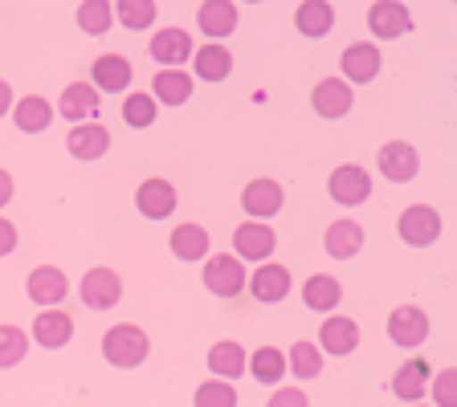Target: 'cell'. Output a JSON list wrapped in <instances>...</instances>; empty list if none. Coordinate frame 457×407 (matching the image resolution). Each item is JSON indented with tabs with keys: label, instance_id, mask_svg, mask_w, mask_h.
<instances>
[{
	"label": "cell",
	"instance_id": "obj_1",
	"mask_svg": "<svg viewBox=\"0 0 457 407\" xmlns=\"http://www.w3.org/2000/svg\"><path fill=\"white\" fill-rule=\"evenodd\" d=\"M147 354H152V338H147L143 326L119 322L103 334V359L111 362V367L131 370V367H139V362H147Z\"/></svg>",
	"mask_w": 457,
	"mask_h": 407
},
{
	"label": "cell",
	"instance_id": "obj_2",
	"mask_svg": "<svg viewBox=\"0 0 457 407\" xmlns=\"http://www.w3.org/2000/svg\"><path fill=\"white\" fill-rule=\"evenodd\" d=\"M441 212L437 208H428V204H409V208L400 212V220H396V232H400V240L409 248H428V245H437V237H441Z\"/></svg>",
	"mask_w": 457,
	"mask_h": 407
},
{
	"label": "cell",
	"instance_id": "obj_3",
	"mask_svg": "<svg viewBox=\"0 0 457 407\" xmlns=\"http://www.w3.org/2000/svg\"><path fill=\"white\" fill-rule=\"evenodd\" d=\"M327 196H331L339 208H360V204H368V196H371L368 167H360V163L335 167L331 175H327Z\"/></svg>",
	"mask_w": 457,
	"mask_h": 407
},
{
	"label": "cell",
	"instance_id": "obj_4",
	"mask_svg": "<svg viewBox=\"0 0 457 407\" xmlns=\"http://www.w3.org/2000/svg\"><path fill=\"white\" fill-rule=\"evenodd\" d=\"M78 294H82L86 310H114V305L123 302V277L114 273L111 265H95L82 273Z\"/></svg>",
	"mask_w": 457,
	"mask_h": 407
},
{
	"label": "cell",
	"instance_id": "obj_5",
	"mask_svg": "<svg viewBox=\"0 0 457 407\" xmlns=\"http://www.w3.org/2000/svg\"><path fill=\"white\" fill-rule=\"evenodd\" d=\"M245 265H241L233 253H217V256H204V273H200V281H204V289L217 297H237L241 289H245Z\"/></svg>",
	"mask_w": 457,
	"mask_h": 407
},
{
	"label": "cell",
	"instance_id": "obj_6",
	"mask_svg": "<svg viewBox=\"0 0 457 407\" xmlns=\"http://www.w3.org/2000/svg\"><path fill=\"white\" fill-rule=\"evenodd\" d=\"M278 248V237L274 228L262 224V220H245V224L233 228V256L237 261H253V265H262V261H270Z\"/></svg>",
	"mask_w": 457,
	"mask_h": 407
},
{
	"label": "cell",
	"instance_id": "obj_7",
	"mask_svg": "<svg viewBox=\"0 0 457 407\" xmlns=\"http://www.w3.org/2000/svg\"><path fill=\"white\" fill-rule=\"evenodd\" d=\"M25 294H29V302L41 305V310H57L70 294V281L57 265H37L25 277Z\"/></svg>",
	"mask_w": 457,
	"mask_h": 407
},
{
	"label": "cell",
	"instance_id": "obj_8",
	"mask_svg": "<svg viewBox=\"0 0 457 407\" xmlns=\"http://www.w3.org/2000/svg\"><path fill=\"white\" fill-rule=\"evenodd\" d=\"M376 167H380L384 180L409 183V180H417L420 155H417V147H412V142L392 139V142H384V147H380V155H376Z\"/></svg>",
	"mask_w": 457,
	"mask_h": 407
},
{
	"label": "cell",
	"instance_id": "obj_9",
	"mask_svg": "<svg viewBox=\"0 0 457 407\" xmlns=\"http://www.w3.org/2000/svg\"><path fill=\"white\" fill-rule=\"evenodd\" d=\"M388 338L396 342L400 351H417L420 342L428 338V313L420 305H396L388 313Z\"/></svg>",
	"mask_w": 457,
	"mask_h": 407
},
{
	"label": "cell",
	"instance_id": "obj_10",
	"mask_svg": "<svg viewBox=\"0 0 457 407\" xmlns=\"http://www.w3.org/2000/svg\"><path fill=\"white\" fill-rule=\"evenodd\" d=\"M57 110L66 123H98V110H103V94H98L90 82H70L57 98Z\"/></svg>",
	"mask_w": 457,
	"mask_h": 407
},
{
	"label": "cell",
	"instance_id": "obj_11",
	"mask_svg": "<svg viewBox=\"0 0 457 407\" xmlns=\"http://www.w3.org/2000/svg\"><path fill=\"white\" fill-rule=\"evenodd\" d=\"M147 53H152L155 66L180 69L184 61H192V33L188 28H180V25L160 28V33L152 37V45H147Z\"/></svg>",
	"mask_w": 457,
	"mask_h": 407
},
{
	"label": "cell",
	"instance_id": "obj_12",
	"mask_svg": "<svg viewBox=\"0 0 457 407\" xmlns=\"http://www.w3.org/2000/svg\"><path fill=\"white\" fill-rule=\"evenodd\" d=\"M290 285H295L290 281V269L278 265V261H262V265L245 277V289L262 305H274V302H282V297H290Z\"/></svg>",
	"mask_w": 457,
	"mask_h": 407
},
{
	"label": "cell",
	"instance_id": "obj_13",
	"mask_svg": "<svg viewBox=\"0 0 457 407\" xmlns=\"http://www.w3.org/2000/svg\"><path fill=\"white\" fill-rule=\"evenodd\" d=\"M368 28L376 41H396L404 37L412 28V12L409 4H400V0H376L368 9Z\"/></svg>",
	"mask_w": 457,
	"mask_h": 407
},
{
	"label": "cell",
	"instance_id": "obj_14",
	"mask_svg": "<svg viewBox=\"0 0 457 407\" xmlns=\"http://www.w3.org/2000/svg\"><path fill=\"white\" fill-rule=\"evenodd\" d=\"M339 69H343V82L347 85L376 82V74H380V49L371 45V41H352L339 57Z\"/></svg>",
	"mask_w": 457,
	"mask_h": 407
},
{
	"label": "cell",
	"instance_id": "obj_15",
	"mask_svg": "<svg viewBox=\"0 0 457 407\" xmlns=\"http://www.w3.org/2000/svg\"><path fill=\"white\" fill-rule=\"evenodd\" d=\"M176 204H180L176 188H171L168 180H160V175H152V180H143L139 188H135V208L147 220H168L171 212H176Z\"/></svg>",
	"mask_w": 457,
	"mask_h": 407
},
{
	"label": "cell",
	"instance_id": "obj_16",
	"mask_svg": "<svg viewBox=\"0 0 457 407\" xmlns=\"http://www.w3.org/2000/svg\"><path fill=\"white\" fill-rule=\"evenodd\" d=\"M286 204V191L278 180H253L245 183V191H241V208H245L249 220H262L266 224L270 216H278Z\"/></svg>",
	"mask_w": 457,
	"mask_h": 407
},
{
	"label": "cell",
	"instance_id": "obj_17",
	"mask_svg": "<svg viewBox=\"0 0 457 407\" xmlns=\"http://www.w3.org/2000/svg\"><path fill=\"white\" fill-rule=\"evenodd\" d=\"M319 351L335 354V359H343V354H352L355 346H360V326H355V318H347V313H331V318H323V326H319V342H314Z\"/></svg>",
	"mask_w": 457,
	"mask_h": 407
},
{
	"label": "cell",
	"instance_id": "obj_18",
	"mask_svg": "<svg viewBox=\"0 0 457 407\" xmlns=\"http://www.w3.org/2000/svg\"><path fill=\"white\" fill-rule=\"evenodd\" d=\"M131 77H135V69L123 53H103L90 66V85H95L98 94H123L127 85H131Z\"/></svg>",
	"mask_w": 457,
	"mask_h": 407
},
{
	"label": "cell",
	"instance_id": "obj_19",
	"mask_svg": "<svg viewBox=\"0 0 457 407\" xmlns=\"http://www.w3.org/2000/svg\"><path fill=\"white\" fill-rule=\"evenodd\" d=\"M355 102V90L343 77H323V82L311 90V110L319 118H343Z\"/></svg>",
	"mask_w": 457,
	"mask_h": 407
},
{
	"label": "cell",
	"instance_id": "obj_20",
	"mask_svg": "<svg viewBox=\"0 0 457 407\" xmlns=\"http://www.w3.org/2000/svg\"><path fill=\"white\" fill-rule=\"evenodd\" d=\"M196 28L212 45H220V41L237 28V4H233V0H204L196 9Z\"/></svg>",
	"mask_w": 457,
	"mask_h": 407
},
{
	"label": "cell",
	"instance_id": "obj_21",
	"mask_svg": "<svg viewBox=\"0 0 457 407\" xmlns=\"http://www.w3.org/2000/svg\"><path fill=\"white\" fill-rule=\"evenodd\" d=\"M66 151L82 163H95L111 151V131L103 123H78L74 131L66 134Z\"/></svg>",
	"mask_w": 457,
	"mask_h": 407
},
{
	"label": "cell",
	"instance_id": "obj_22",
	"mask_svg": "<svg viewBox=\"0 0 457 407\" xmlns=\"http://www.w3.org/2000/svg\"><path fill=\"white\" fill-rule=\"evenodd\" d=\"M428 375H433V370H428L425 359H409L392 370L388 391L400 399V403H420V395L428 391Z\"/></svg>",
	"mask_w": 457,
	"mask_h": 407
},
{
	"label": "cell",
	"instance_id": "obj_23",
	"mask_svg": "<svg viewBox=\"0 0 457 407\" xmlns=\"http://www.w3.org/2000/svg\"><path fill=\"white\" fill-rule=\"evenodd\" d=\"M33 342L37 346H46V351H62L70 338H74V318H70L66 310H41L37 318H33Z\"/></svg>",
	"mask_w": 457,
	"mask_h": 407
},
{
	"label": "cell",
	"instance_id": "obj_24",
	"mask_svg": "<svg viewBox=\"0 0 457 407\" xmlns=\"http://www.w3.org/2000/svg\"><path fill=\"white\" fill-rule=\"evenodd\" d=\"M192 74H196L200 82H225V77L233 74V53H228L225 45L204 41L200 49H192Z\"/></svg>",
	"mask_w": 457,
	"mask_h": 407
},
{
	"label": "cell",
	"instance_id": "obj_25",
	"mask_svg": "<svg viewBox=\"0 0 457 407\" xmlns=\"http://www.w3.org/2000/svg\"><path fill=\"white\" fill-rule=\"evenodd\" d=\"M12 123H17V131L25 134H41L49 131V123H54V102H46L41 94H25L12 102Z\"/></svg>",
	"mask_w": 457,
	"mask_h": 407
},
{
	"label": "cell",
	"instance_id": "obj_26",
	"mask_svg": "<svg viewBox=\"0 0 457 407\" xmlns=\"http://www.w3.org/2000/svg\"><path fill=\"white\" fill-rule=\"evenodd\" d=\"M147 94L155 98V106H184L192 98V74H184V69H155Z\"/></svg>",
	"mask_w": 457,
	"mask_h": 407
},
{
	"label": "cell",
	"instance_id": "obj_27",
	"mask_svg": "<svg viewBox=\"0 0 457 407\" xmlns=\"http://www.w3.org/2000/svg\"><path fill=\"white\" fill-rule=\"evenodd\" d=\"M245 362H249L245 346H241V342H233V338H220L217 346L209 351V370H212V379H225V383L241 379V375H245Z\"/></svg>",
	"mask_w": 457,
	"mask_h": 407
},
{
	"label": "cell",
	"instance_id": "obj_28",
	"mask_svg": "<svg viewBox=\"0 0 457 407\" xmlns=\"http://www.w3.org/2000/svg\"><path fill=\"white\" fill-rule=\"evenodd\" d=\"M323 245H327V256H335V261L355 256L363 248L360 220H331V224H327V232H323Z\"/></svg>",
	"mask_w": 457,
	"mask_h": 407
},
{
	"label": "cell",
	"instance_id": "obj_29",
	"mask_svg": "<svg viewBox=\"0 0 457 407\" xmlns=\"http://www.w3.org/2000/svg\"><path fill=\"white\" fill-rule=\"evenodd\" d=\"M303 302H306V310H314V313H335L343 302V285L335 281L331 273H314V277H306V285H303Z\"/></svg>",
	"mask_w": 457,
	"mask_h": 407
},
{
	"label": "cell",
	"instance_id": "obj_30",
	"mask_svg": "<svg viewBox=\"0 0 457 407\" xmlns=\"http://www.w3.org/2000/svg\"><path fill=\"white\" fill-rule=\"evenodd\" d=\"M295 28L303 33V37H327L335 28V9L327 4V0H303L295 9Z\"/></svg>",
	"mask_w": 457,
	"mask_h": 407
},
{
	"label": "cell",
	"instance_id": "obj_31",
	"mask_svg": "<svg viewBox=\"0 0 457 407\" xmlns=\"http://www.w3.org/2000/svg\"><path fill=\"white\" fill-rule=\"evenodd\" d=\"M209 228H200V224H176L171 228V237H168V248L180 261H204L209 256Z\"/></svg>",
	"mask_w": 457,
	"mask_h": 407
},
{
	"label": "cell",
	"instance_id": "obj_32",
	"mask_svg": "<svg viewBox=\"0 0 457 407\" xmlns=\"http://www.w3.org/2000/svg\"><path fill=\"white\" fill-rule=\"evenodd\" d=\"M245 370L253 375L257 383L274 387V383H282V379H286V351H278V346H257V351L249 354Z\"/></svg>",
	"mask_w": 457,
	"mask_h": 407
},
{
	"label": "cell",
	"instance_id": "obj_33",
	"mask_svg": "<svg viewBox=\"0 0 457 407\" xmlns=\"http://www.w3.org/2000/svg\"><path fill=\"white\" fill-rule=\"evenodd\" d=\"M286 370H290L295 379H319V375H323V351L306 338L295 342V346H290V359H286Z\"/></svg>",
	"mask_w": 457,
	"mask_h": 407
},
{
	"label": "cell",
	"instance_id": "obj_34",
	"mask_svg": "<svg viewBox=\"0 0 457 407\" xmlns=\"http://www.w3.org/2000/svg\"><path fill=\"white\" fill-rule=\"evenodd\" d=\"M78 25H82V33H90V37H103L106 28L114 25V4L111 0H82V4H78Z\"/></svg>",
	"mask_w": 457,
	"mask_h": 407
},
{
	"label": "cell",
	"instance_id": "obj_35",
	"mask_svg": "<svg viewBox=\"0 0 457 407\" xmlns=\"http://www.w3.org/2000/svg\"><path fill=\"white\" fill-rule=\"evenodd\" d=\"M114 20L127 25L131 33H143L147 25H155V0H119L114 4Z\"/></svg>",
	"mask_w": 457,
	"mask_h": 407
},
{
	"label": "cell",
	"instance_id": "obj_36",
	"mask_svg": "<svg viewBox=\"0 0 457 407\" xmlns=\"http://www.w3.org/2000/svg\"><path fill=\"white\" fill-rule=\"evenodd\" d=\"M123 123L135 126V131H147V126L155 123V98L147 94V90H135V94H127V102H123Z\"/></svg>",
	"mask_w": 457,
	"mask_h": 407
},
{
	"label": "cell",
	"instance_id": "obj_37",
	"mask_svg": "<svg viewBox=\"0 0 457 407\" xmlns=\"http://www.w3.org/2000/svg\"><path fill=\"white\" fill-rule=\"evenodd\" d=\"M29 354V334L21 330V326H0V370H9L17 367L21 359Z\"/></svg>",
	"mask_w": 457,
	"mask_h": 407
},
{
	"label": "cell",
	"instance_id": "obj_38",
	"mask_svg": "<svg viewBox=\"0 0 457 407\" xmlns=\"http://www.w3.org/2000/svg\"><path fill=\"white\" fill-rule=\"evenodd\" d=\"M192 403L196 407H237V387L225 383V379H209V383H200L196 387Z\"/></svg>",
	"mask_w": 457,
	"mask_h": 407
},
{
	"label": "cell",
	"instance_id": "obj_39",
	"mask_svg": "<svg viewBox=\"0 0 457 407\" xmlns=\"http://www.w3.org/2000/svg\"><path fill=\"white\" fill-rule=\"evenodd\" d=\"M428 391H433V403L437 407H457V370L445 367L437 375H428Z\"/></svg>",
	"mask_w": 457,
	"mask_h": 407
},
{
	"label": "cell",
	"instance_id": "obj_40",
	"mask_svg": "<svg viewBox=\"0 0 457 407\" xmlns=\"http://www.w3.org/2000/svg\"><path fill=\"white\" fill-rule=\"evenodd\" d=\"M266 407H311V399H306L303 387H278Z\"/></svg>",
	"mask_w": 457,
	"mask_h": 407
},
{
	"label": "cell",
	"instance_id": "obj_41",
	"mask_svg": "<svg viewBox=\"0 0 457 407\" xmlns=\"http://www.w3.org/2000/svg\"><path fill=\"white\" fill-rule=\"evenodd\" d=\"M12 248H17V224L0 216V256H9Z\"/></svg>",
	"mask_w": 457,
	"mask_h": 407
},
{
	"label": "cell",
	"instance_id": "obj_42",
	"mask_svg": "<svg viewBox=\"0 0 457 407\" xmlns=\"http://www.w3.org/2000/svg\"><path fill=\"white\" fill-rule=\"evenodd\" d=\"M12 191H17V188H12V175L0 167V208H9V204H12Z\"/></svg>",
	"mask_w": 457,
	"mask_h": 407
},
{
	"label": "cell",
	"instance_id": "obj_43",
	"mask_svg": "<svg viewBox=\"0 0 457 407\" xmlns=\"http://www.w3.org/2000/svg\"><path fill=\"white\" fill-rule=\"evenodd\" d=\"M12 102H17V98H12V85L4 82V77H0V118H4V114L12 110Z\"/></svg>",
	"mask_w": 457,
	"mask_h": 407
},
{
	"label": "cell",
	"instance_id": "obj_44",
	"mask_svg": "<svg viewBox=\"0 0 457 407\" xmlns=\"http://www.w3.org/2000/svg\"><path fill=\"white\" fill-rule=\"evenodd\" d=\"M409 407H425V403H409Z\"/></svg>",
	"mask_w": 457,
	"mask_h": 407
}]
</instances>
